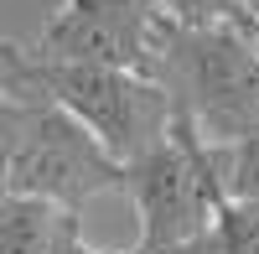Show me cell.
<instances>
[{
	"label": "cell",
	"instance_id": "obj_5",
	"mask_svg": "<svg viewBox=\"0 0 259 254\" xmlns=\"http://www.w3.org/2000/svg\"><path fill=\"white\" fill-rule=\"evenodd\" d=\"M166 11L156 0H57L52 21L31 41L47 62H99L124 73H156Z\"/></svg>",
	"mask_w": 259,
	"mask_h": 254
},
{
	"label": "cell",
	"instance_id": "obj_10",
	"mask_svg": "<svg viewBox=\"0 0 259 254\" xmlns=\"http://www.w3.org/2000/svg\"><path fill=\"white\" fill-rule=\"evenodd\" d=\"M52 254H130V249H99V244H89V239H83V218H62Z\"/></svg>",
	"mask_w": 259,
	"mask_h": 254
},
{
	"label": "cell",
	"instance_id": "obj_7",
	"mask_svg": "<svg viewBox=\"0 0 259 254\" xmlns=\"http://www.w3.org/2000/svg\"><path fill=\"white\" fill-rule=\"evenodd\" d=\"M212 177H218L223 202H249L259 207V135L233 140V145H207Z\"/></svg>",
	"mask_w": 259,
	"mask_h": 254
},
{
	"label": "cell",
	"instance_id": "obj_9",
	"mask_svg": "<svg viewBox=\"0 0 259 254\" xmlns=\"http://www.w3.org/2000/svg\"><path fill=\"white\" fill-rule=\"evenodd\" d=\"M21 124H26V89L11 83L6 68H0V197L11 192V161H16V145H21Z\"/></svg>",
	"mask_w": 259,
	"mask_h": 254
},
{
	"label": "cell",
	"instance_id": "obj_11",
	"mask_svg": "<svg viewBox=\"0 0 259 254\" xmlns=\"http://www.w3.org/2000/svg\"><path fill=\"white\" fill-rule=\"evenodd\" d=\"M0 47H6V41H0Z\"/></svg>",
	"mask_w": 259,
	"mask_h": 254
},
{
	"label": "cell",
	"instance_id": "obj_6",
	"mask_svg": "<svg viewBox=\"0 0 259 254\" xmlns=\"http://www.w3.org/2000/svg\"><path fill=\"white\" fill-rule=\"evenodd\" d=\"M62 213L31 197H0V254H52Z\"/></svg>",
	"mask_w": 259,
	"mask_h": 254
},
{
	"label": "cell",
	"instance_id": "obj_8",
	"mask_svg": "<svg viewBox=\"0 0 259 254\" xmlns=\"http://www.w3.org/2000/svg\"><path fill=\"white\" fill-rule=\"evenodd\" d=\"M177 26H223L259 41V0H156Z\"/></svg>",
	"mask_w": 259,
	"mask_h": 254
},
{
	"label": "cell",
	"instance_id": "obj_2",
	"mask_svg": "<svg viewBox=\"0 0 259 254\" xmlns=\"http://www.w3.org/2000/svg\"><path fill=\"white\" fill-rule=\"evenodd\" d=\"M177 114L207 145H233L259 135V41L223 26L166 21L156 73Z\"/></svg>",
	"mask_w": 259,
	"mask_h": 254
},
{
	"label": "cell",
	"instance_id": "obj_1",
	"mask_svg": "<svg viewBox=\"0 0 259 254\" xmlns=\"http://www.w3.org/2000/svg\"><path fill=\"white\" fill-rule=\"evenodd\" d=\"M0 68H6L11 83L52 99L57 109H68L119 166L156 151L177 124L171 94L145 73L99 68V62H47L31 47H11V41L0 52Z\"/></svg>",
	"mask_w": 259,
	"mask_h": 254
},
{
	"label": "cell",
	"instance_id": "obj_3",
	"mask_svg": "<svg viewBox=\"0 0 259 254\" xmlns=\"http://www.w3.org/2000/svg\"><path fill=\"white\" fill-rule=\"evenodd\" d=\"M124 197L135 202L140 239L130 254H187L212 234L218 218V177L207 161V140L177 114L171 135L124 166Z\"/></svg>",
	"mask_w": 259,
	"mask_h": 254
},
{
	"label": "cell",
	"instance_id": "obj_4",
	"mask_svg": "<svg viewBox=\"0 0 259 254\" xmlns=\"http://www.w3.org/2000/svg\"><path fill=\"white\" fill-rule=\"evenodd\" d=\"M109 192H124V166L68 109L26 89V124H21L6 197H31L62 218H83V207Z\"/></svg>",
	"mask_w": 259,
	"mask_h": 254
}]
</instances>
